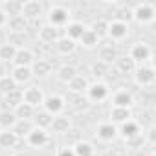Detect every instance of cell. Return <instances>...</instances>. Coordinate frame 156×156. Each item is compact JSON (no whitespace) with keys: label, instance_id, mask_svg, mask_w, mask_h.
Masks as SVG:
<instances>
[{"label":"cell","instance_id":"1","mask_svg":"<svg viewBox=\"0 0 156 156\" xmlns=\"http://www.w3.org/2000/svg\"><path fill=\"white\" fill-rule=\"evenodd\" d=\"M48 24L57 30L68 26L70 24V8H66L62 4H53L48 9Z\"/></svg>","mask_w":156,"mask_h":156},{"label":"cell","instance_id":"2","mask_svg":"<svg viewBox=\"0 0 156 156\" xmlns=\"http://www.w3.org/2000/svg\"><path fill=\"white\" fill-rule=\"evenodd\" d=\"M154 15H156V9L149 2H141L132 9V19L138 24H151L154 20Z\"/></svg>","mask_w":156,"mask_h":156},{"label":"cell","instance_id":"3","mask_svg":"<svg viewBox=\"0 0 156 156\" xmlns=\"http://www.w3.org/2000/svg\"><path fill=\"white\" fill-rule=\"evenodd\" d=\"M87 101H98V103H101V101H105V99H108L110 98V88H108V85H105V83H94V85H88V88H87Z\"/></svg>","mask_w":156,"mask_h":156},{"label":"cell","instance_id":"4","mask_svg":"<svg viewBox=\"0 0 156 156\" xmlns=\"http://www.w3.org/2000/svg\"><path fill=\"white\" fill-rule=\"evenodd\" d=\"M66 103H64V98L53 94V96H46L44 101H42V110H46L50 116H61V112L64 110Z\"/></svg>","mask_w":156,"mask_h":156},{"label":"cell","instance_id":"5","mask_svg":"<svg viewBox=\"0 0 156 156\" xmlns=\"http://www.w3.org/2000/svg\"><path fill=\"white\" fill-rule=\"evenodd\" d=\"M107 35L114 41V42H121L127 35H129V24L121 22V20H112L107 26Z\"/></svg>","mask_w":156,"mask_h":156},{"label":"cell","instance_id":"6","mask_svg":"<svg viewBox=\"0 0 156 156\" xmlns=\"http://www.w3.org/2000/svg\"><path fill=\"white\" fill-rule=\"evenodd\" d=\"M44 94H42V90L41 88H37V87H28V88H22V101L24 103H28V105H31V107H35V108H39L41 105H42V101H44Z\"/></svg>","mask_w":156,"mask_h":156},{"label":"cell","instance_id":"7","mask_svg":"<svg viewBox=\"0 0 156 156\" xmlns=\"http://www.w3.org/2000/svg\"><path fill=\"white\" fill-rule=\"evenodd\" d=\"M134 79L141 87H151L152 81H154V70L151 66H145V64L136 66V70H134Z\"/></svg>","mask_w":156,"mask_h":156},{"label":"cell","instance_id":"8","mask_svg":"<svg viewBox=\"0 0 156 156\" xmlns=\"http://www.w3.org/2000/svg\"><path fill=\"white\" fill-rule=\"evenodd\" d=\"M48 140H50V136H48V132L44 130V129H39V127H35L28 136H26V141H28V145H31V147H44L46 143H48Z\"/></svg>","mask_w":156,"mask_h":156},{"label":"cell","instance_id":"9","mask_svg":"<svg viewBox=\"0 0 156 156\" xmlns=\"http://www.w3.org/2000/svg\"><path fill=\"white\" fill-rule=\"evenodd\" d=\"M151 48L147 46V44H143V42H138V44H134L132 48H130V59L134 61V62H145V61H149L151 59Z\"/></svg>","mask_w":156,"mask_h":156},{"label":"cell","instance_id":"10","mask_svg":"<svg viewBox=\"0 0 156 156\" xmlns=\"http://www.w3.org/2000/svg\"><path fill=\"white\" fill-rule=\"evenodd\" d=\"M96 136H98L101 141H110V140H114V138L118 136V127H116L114 123H110V121L101 123V125H98V129H96Z\"/></svg>","mask_w":156,"mask_h":156},{"label":"cell","instance_id":"11","mask_svg":"<svg viewBox=\"0 0 156 156\" xmlns=\"http://www.w3.org/2000/svg\"><path fill=\"white\" fill-rule=\"evenodd\" d=\"M9 75H11V79H13L17 85H24V83L31 81V77H33L31 66H15Z\"/></svg>","mask_w":156,"mask_h":156},{"label":"cell","instance_id":"12","mask_svg":"<svg viewBox=\"0 0 156 156\" xmlns=\"http://www.w3.org/2000/svg\"><path fill=\"white\" fill-rule=\"evenodd\" d=\"M13 62H15V66H31L35 62V55L30 48H19Z\"/></svg>","mask_w":156,"mask_h":156},{"label":"cell","instance_id":"13","mask_svg":"<svg viewBox=\"0 0 156 156\" xmlns=\"http://www.w3.org/2000/svg\"><path fill=\"white\" fill-rule=\"evenodd\" d=\"M110 99H112L114 107H118V108H129L132 105V94L127 90H118V92L110 94Z\"/></svg>","mask_w":156,"mask_h":156},{"label":"cell","instance_id":"14","mask_svg":"<svg viewBox=\"0 0 156 156\" xmlns=\"http://www.w3.org/2000/svg\"><path fill=\"white\" fill-rule=\"evenodd\" d=\"M118 132H119L123 138H127V140L140 138V125H138L136 121L129 119V121H125V123H121V125L118 127Z\"/></svg>","mask_w":156,"mask_h":156},{"label":"cell","instance_id":"15","mask_svg":"<svg viewBox=\"0 0 156 156\" xmlns=\"http://www.w3.org/2000/svg\"><path fill=\"white\" fill-rule=\"evenodd\" d=\"M33 129H35V123H33L31 119H19V121L13 125L11 130L15 132V136H17L19 140H22V138L26 140V136H28Z\"/></svg>","mask_w":156,"mask_h":156},{"label":"cell","instance_id":"16","mask_svg":"<svg viewBox=\"0 0 156 156\" xmlns=\"http://www.w3.org/2000/svg\"><path fill=\"white\" fill-rule=\"evenodd\" d=\"M42 13V6L39 2H24L22 4V9H20V17L24 19H37L39 15Z\"/></svg>","mask_w":156,"mask_h":156},{"label":"cell","instance_id":"17","mask_svg":"<svg viewBox=\"0 0 156 156\" xmlns=\"http://www.w3.org/2000/svg\"><path fill=\"white\" fill-rule=\"evenodd\" d=\"M17 50L19 48L13 42H2L0 44V62H13Z\"/></svg>","mask_w":156,"mask_h":156},{"label":"cell","instance_id":"18","mask_svg":"<svg viewBox=\"0 0 156 156\" xmlns=\"http://www.w3.org/2000/svg\"><path fill=\"white\" fill-rule=\"evenodd\" d=\"M17 116L13 110H0V130H11L13 125L17 123Z\"/></svg>","mask_w":156,"mask_h":156},{"label":"cell","instance_id":"19","mask_svg":"<svg viewBox=\"0 0 156 156\" xmlns=\"http://www.w3.org/2000/svg\"><path fill=\"white\" fill-rule=\"evenodd\" d=\"M51 121H53V116H50L46 110H39L37 108V112H35V116H33V123H35V127H39V129H50L51 127Z\"/></svg>","mask_w":156,"mask_h":156},{"label":"cell","instance_id":"20","mask_svg":"<svg viewBox=\"0 0 156 156\" xmlns=\"http://www.w3.org/2000/svg\"><path fill=\"white\" fill-rule=\"evenodd\" d=\"M85 30H87V28H85L81 22H70V24L66 26V37H68L70 41H73V42H79V39L83 37Z\"/></svg>","mask_w":156,"mask_h":156},{"label":"cell","instance_id":"21","mask_svg":"<svg viewBox=\"0 0 156 156\" xmlns=\"http://www.w3.org/2000/svg\"><path fill=\"white\" fill-rule=\"evenodd\" d=\"M19 141L20 140L15 136L13 130H0V147L2 149H13V147H17Z\"/></svg>","mask_w":156,"mask_h":156},{"label":"cell","instance_id":"22","mask_svg":"<svg viewBox=\"0 0 156 156\" xmlns=\"http://www.w3.org/2000/svg\"><path fill=\"white\" fill-rule=\"evenodd\" d=\"M88 81H87V77H83V75H79V73H77L75 77H73V79L68 83V87H70V90L72 92H75V94H83V92H87V88H88Z\"/></svg>","mask_w":156,"mask_h":156},{"label":"cell","instance_id":"23","mask_svg":"<svg viewBox=\"0 0 156 156\" xmlns=\"http://www.w3.org/2000/svg\"><path fill=\"white\" fill-rule=\"evenodd\" d=\"M39 37H41V41H42V42H51V44H55V42H57V39H59V30H57V28H53V26H50V24H46V26H42V28H41Z\"/></svg>","mask_w":156,"mask_h":156},{"label":"cell","instance_id":"24","mask_svg":"<svg viewBox=\"0 0 156 156\" xmlns=\"http://www.w3.org/2000/svg\"><path fill=\"white\" fill-rule=\"evenodd\" d=\"M15 116H17V119H31L33 121V116H35V112H37V108L35 107H31V105H28V103H20L15 110Z\"/></svg>","mask_w":156,"mask_h":156},{"label":"cell","instance_id":"25","mask_svg":"<svg viewBox=\"0 0 156 156\" xmlns=\"http://www.w3.org/2000/svg\"><path fill=\"white\" fill-rule=\"evenodd\" d=\"M129 119H130V110L129 108H118V107L112 108V112H110V123H114L118 127V125H121V123H125Z\"/></svg>","mask_w":156,"mask_h":156},{"label":"cell","instance_id":"26","mask_svg":"<svg viewBox=\"0 0 156 156\" xmlns=\"http://www.w3.org/2000/svg\"><path fill=\"white\" fill-rule=\"evenodd\" d=\"M77 75V70H75V66H72V64H62L59 70H57V79L59 81H62V83H70L73 77Z\"/></svg>","mask_w":156,"mask_h":156},{"label":"cell","instance_id":"27","mask_svg":"<svg viewBox=\"0 0 156 156\" xmlns=\"http://www.w3.org/2000/svg\"><path fill=\"white\" fill-rule=\"evenodd\" d=\"M4 103H8V108L6 110H15L20 103H22V90H15V92H9L4 96Z\"/></svg>","mask_w":156,"mask_h":156},{"label":"cell","instance_id":"28","mask_svg":"<svg viewBox=\"0 0 156 156\" xmlns=\"http://www.w3.org/2000/svg\"><path fill=\"white\" fill-rule=\"evenodd\" d=\"M73 152H75V156H94L96 149L90 141H77L73 147Z\"/></svg>","mask_w":156,"mask_h":156},{"label":"cell","instance_id":"29","mask_svg":"<svg viewBox=\"0 0 156 156\" xmlns=\"http://www.w3.org/2000/svg\"><path fill=\"white\" fill-rule=\"evenodd\" d=\"M50 72H51V64H50L48 61H41V59H39V62L35 61V62L31 64V73L37 75V77H46Z\"/></svg>","mask_w":156,"mask_h":156},{"label":"cell","instance_id":"30","mask_svg":"<svg viewBox=\"0 0 156 156\" xmlns=\"http://www.w3.org/2000/svg\"><path fill=\"white\" fill-rule=\"evenodd\" d=\"M55 48H57V51H59L61 55H66V53H72V51L75 50V42L70 41L68 37H61V39H57Z\"/></svg>","mask_w":156,"mask_h":156},{"label":"cell","instance_id":"31","mask_svg":"<svg viewBox=\"0 0 156 156\" xmlns=\"http://www.w3.org/2000/svg\"><path fill=\"white\" fill-rule=\"evenodd\" d=\"M116 59H118V51H116L114 46H103V48L99 50V61H101V62L110 64V62H114Z\"/></svg>","mask_w":156,"mask_h":156},{"label":"cell","instance_id":"32","mask_svg":"<svg viewBox=\"0 0 156 156\" xmlns=\"http://www.w3.org/2000/svg\"><path fill=\"white\" fill-rule=\"evenodd\" d=\"M19 90V85L11 79V75H4V77H0V94H9V92H15Z\"/></svg>","mask_w":156,"mask_h":156},{"label":"cell","instance_id":"33","mask_svg":"<svg viewBox=\"0 0 156 156\" xmlns=\"http://www.w3.org/2000/svg\"><path fill=\"white\" fill-rule=\"evenodd\" d=\"M116 66H118V70L121 72V73H130V72H134L136 70V62L130 59V57H118L116 59Z\"/></svg>","mask_w":156,"mask_h":156},{"label":"cell","instance_id":"34","mask_svg":"<svg viewBox=\"0 0 156 156\" xmlns=\"http://www.w3.org/2000/svg\"><path fill=\"white\" fill-rule=\"evenodd\" d=\"M79 42H81V46H85V48H94V46L99 42V39H98V35H96L90 28H87L85 33H83V37L79 39Z\"/></svg>","mask_w":156,"mask_h":156},{"label":"cell","instance_id":"35","mask_svg":"<svg viewBox=\"0 0 156 156\" xmlns=\"http://www.w3.org/2000/svg\"><path fill=\"white\" fill-rule=\"evenodd\" d=\"M8 28H9V31H24V28H26V19L24 17H11L9 20H8Z\"/></svg>","mask_w":156,"mask_h":156},{"label":"cell","instance_id":"36","mask_svg":"<svg viewBox=\"0 0 156 156\" xmlns=\"http://www.w3.org/2000/svg\"><path fill=\"white\" fill-rule=\"evenodd\" d=\"M68 127H70V119L64 116H55L51 121V129L55 132H64V130H68Z\"/></svg>","mask_w":156,"mask_h":156},{"label":"cell","instance_id":"37","mask_svg":"<svg viewBox=\"0 0 156 156\" xmlns=\"http://www.w3.org/2000/svg\"><path fill=\"white\" fill-rule=\"evenodd\" d=\"M107 26H108L107 20H99V22H96L90 30H92V31L98 35V39H99V37H105V35H107Z\"/></svg>","mask_w":156,"mask_h":156},{"label":"cell","instance_id":"38","mask_svg":"<svg viewBox=\"0 0 156 156\" xmlns=\"http://www.w3.org/2000/svg\"><path fill=\"white\" fill-rule=\"evenodd\" d=\"M57 156H75L73 147H62V149L57 152Z\"/></svg>","mask_w":156,"mask_h":156},{"label":"cell","instance_id":"39","mask_svg":"<svg viewBox=\"0 0 156 156\" xmlns=\"http://www.w3.org/2000/svg\"><path fill=\"white\" fill-rule=\"evenodd\" d=\"M8 20H9V19H8V15L4 13V9H2V8H0V28H6V26H8Z\"/></svg>","mask_w":156,"mask_h":156},{"label":"cell","instance_id":"40","mask_svg":"<svg viewBox=\"0 0 156 156\" xmlns=\"http://www.w3.org/2000/svg\"><path fill=\"white\" fill-rule=\"evenodd\" d=\"M2 156H13V154H9V152H6V154H2Z\"/></svg>","mask_w":156,"mask_h":156}]
</instances>
